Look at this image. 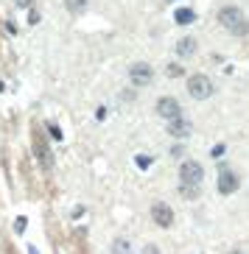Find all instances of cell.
Segmentation results:
<instances>
[{
    "label": "cell",
    "instance_id": "obj_10",
    "mask_svg": "<svg viewBox=\"0 0 249 254\" xmlns=\"http://www.w3.org/2000/svg\"><path fill=\"white\" fill-rule=\"evenodd\" d=\"M37 159H39L42 168H51L53 165V157H51V151H48V145L45 142H39V140H37Z\"/></svg>",
    "mask_w": 249,
    "mask_h": 254
},
{
    "label": "cell",
    "instance_id": "obj_17",
    "mask_svg": "<svg viewBox=\"0 0 249 254\" xmlns=\"http://www.w3.org/2000/svg\"><path fill=\"white\" fill-rule=\"evenodd\" d=\"M168 75H182V67L179 64H171V67H168Z\"/></svg>",
    "mask_w": 249,
    "mask_h": 254
},
{
    "label": "cell",
    "instance_id": "obj_5",
    "mask_svg": "<svg viewBox=\"0 0 249 254\" xmlns=\"http://www.w3.org/2000/svg\"><path fill=\"white\" fill-rule=\"evenodd\" d=\"M129 78H132L135 87H149L151 78H154V70H151V64H146V62H137V64L129 67Z\"/></svg>",
    "mask_w": 249,
    "mask_h": 254
},
{
    "label": "cell",
    "instance_id": "obj_20",
    "mask_svg": "<svg viewBox=\"0 0 249 254\" xmlns=\"http://www.w3.org/2000/svg\"><path fill=\"white\" fill-rule=\"evenodd\" d=\"M143 254H160V249H157V246H146Z\"/></svg>",
    "mask_w": 249,
    "mask_h": 254
},
{
    "label": "cell",
    "instance_id": "obj_6",
    "mask_svg": "<svg viewBox=\"0 0 249 254\" xmlns=\"http://www.w3.org/2000/svg\"><path fill=\"white\" fill-rule=\"evenodd\" d=\"M216 187H219L221 195H230V193H235V190L241 187V179H238V173H235V171H221Z\"/></svg>",
    "mask_w": 249,
    "mask_h": 254
},
{
    "label": "cell",
    "instance_id": "obj_15",
    "mask_svg": "<svg viewBox=\"0 0 249 254\" xmlns=\"http://www.w3.org/2000/svg\"><path fill=\"white\" fill-rule=\"evenodd\" d=\"M14 232L20 235V232H25V218H17V224H14Z\"/></svg>",
    "mask_w": 249,
    "mask_h": 254
},
{
    "label": "cell",
    "instance_id": "obj_2",
    "mask_svg": "<svg viewBox=\"0 0 249 254\" xmlns=\"http://www.w3.org/2000/svg\"><path fill=\"white\" fill-rule=\"evenodd\" d=\"M204 179V168L196 159H185L179 168V185H190V187H202Z\"/></svg>",
    "mask_w": 249,
    "mask_h": 254
},
{
    "label": "cell",
    "instance_id": "obj_8",
    "mask_svg": "<svg viewBox=\"0 0 249 254\" xmlns=\"http://www.w3.org/2000/svg\"><path fill=\"white\" fill-rule=\"evenodd\" d=\"M190 131H193V126H190V120H185V118H179V120H171L168 123V134L171 137H188Z\"/></svg>",
    "mask_w": 249,
    "mask_h": 254
},
{
    "label": "cell",
    "instance_id": "obj_21",
    "mask_svg": "<svg viewBox=\"0 0 249 254\" xmlns=\"http://www.w3.org/2000/svg\"><path fill=\"white\" fill-rule=\"evenodd\" d=\"M230 254H247V252H241V249H235V252H230Z\"/></svg>",
    "mask_w": 249,
    "mask_h": 254
},
{
    "label": "cell",
    "instance_id": "obj_1",
    "mask_svg": "<svg viewBox=\"0 0 249 254\" xmlns=\"http://www.w3.org/2000/svg\"><path fill=\"white\" fill-rule=\"evenodd\" d=\"M219 23L224 25L230 34H235V37H247L249 34V20H247V14H244V8H238V6H224L221 8Z\"/></svg>",
    "mask_w": 249,
    "mask_h": 254
},
{
    "label": "cell",
    "instance_id": "obj_3",
    "mask_svg": "<svg viewBox=\"0 0 249 254\" xmlns=\"http://www.w3.org/2000/svg\"><path fill=\"white\" fill-rule=\"evenodd\" d=\"M188 95L196 98V101H204V98L213 95V81L204 73H193L188 78Z\"/></svg>",
    "mask_w": 249,
    "mask_h": 254
},
{
    "label": "cell",
    "instance_id": "obj_16",
    "mask_svg": "<svg viewBox=\"0 0 249 254\" xmlns=\"http://www.w3.org/2000/svg\"><path fill=\"white\" fill-rule=\"evenodd\" d=\"M224 151H227L224 145H216V148H213V154H210V157H213V159H219L221 154H224Z\"/></svg>",
    "mask_w": 249,
    "mask_h": 254
},
{
    "label": "cell",
    "instance_id": "obj_9",
    "mask_svg": "<svg viewBox=\"0 0 249 254\" xmlns=\"http://www.w3.org/2000/svg\"><path fill=\"white\" fill-rule=\"evenodd\" d=\"M176 53H179V56H190V53H196V39H193V37H182L179 42H176Z\"/></svg>",
    "mask_w": 249,
    "mask_h": 254
},
{
    "label": "cell",
    "instance_id": "obj_7",
    "mask_svg": "<svg viewBox=\"0 0 249 254\" xmlns=\"http://www.w3.org/2000/svg\"><path fill=\"white\" fill-rule=\"evenodd\" d=\"M151 218H154V224L163 226V229H168V226L174 224V209L168 207V204L157 201L154 207H151Z\"/></svg>",
    "mask_w": 249,
    "mask_h": 254
},
{
    "label": "cell",
    "instance_id": "obj_4",
    "mask_svg": "<svg viewBox=\"0 0 249 254\" xmlns=\"http://www.w3.org/2000/svg\"><path fill=\"white\" fill-rule=\"evenodd\" d=\"M154 109H157V115H160V118H166L168 123H171V120H179V118H182L179 101H176V98H171V95H163V98L157 101V106H154Z\"/></svg>",
    "mask_w": 249,
    "mask_h": 254
},
{
    "label": "cell",
    "instance_id": "obj_14",
    "mask_svg": "<svg viewBox=\"0 0 249 254\" xmlns=\"http://www.w3.org/2000/svg\"><path fill=\"white\" fill-rule=\"evenodd\" d=\"M65 6H68L73 14H82L84 8H87V0H65Z\"/></svg>",
    "mask_w": 249,
    "mask_h": 254
},
{
    "label": "cell",
    "instance_id": "obj_18",
    "mask_svg": "<svg viewBox=\"0 0 249 254\" xmlns=\"http://www.w3.org/2000/svg\"><path fill=\"white\" fill-rule=\"evenodd\" d=\"M14 3H17L20 8H31V3H34V0H14Z\"/></svg>",
    "mask_w": 249,
    "mask_h": 254
},
{
    "label": "cell",
    "instance_id": "obj_12",
    "mask_svg": "<svg viewBox=\"0 0 249 254\" xmlns=\"http://www.w3.org/2000/svg\"><path fill=\"white\" fill-rule=\"evenodd\" d=\"M109 254H132V243L126 238H118L112 243V249H109Z\"/></svg>",
    "mask_w": 249,
    "mask_h": 254
},
{
    "label": "cell",
    "instance_id": "obj_13",
    "mask_svg": "<svg viewBox=\"0 0 249 254\" xmlns=\"http://www.w3.org/2000/svg\"><path fill=\"white\" fill-rule=\"evenodd\" d=\"M179 190H182V195H185V198H188V201H193V198H199V195H202V187L179 185Z\"/></svg>",
    "mask_w": 249,
    "mask_h": 254
},
{
    "label": "cell",
    "instance_id": "obj_11",
    "mask_svg": "<svg viewBox=\"0 0 249 254\" xmlns=\"http://www.w3.org/2000/svg\"><path fill=\"white\" fill-rule=\"evenodd\" d=\"M174 20H176V23H179V25H190V23H193V20H196V14H193L190 8H176Z\"/></svg>",
    "mask_w": 249,
    "mask_h": 254
},
{
    "label": "cell",
    "instance_id": "obj_19",
    "mask_svg": "<svg viewBox=\"0 0 249 254\" xmlns=\"http://www.w3.org/2000/svg\"><path fill=\"white\" fill-rule=\"evenodd\" d=\"M137 165H140V168H149L151 159H149V157H140V159H137Z\"/></svg>",
    "mask_w": 249,
    "mask_h": 254
}]
</instances>
